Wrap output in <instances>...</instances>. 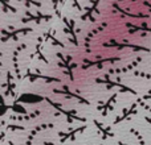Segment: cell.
<instances>
[{
  "mask_svg": "<svg viewBox=\"0 0 151 145\" xmlns=\"http://www.w3.org/2000/svg\"><path fill=\"white\" fill-rule=\"evenodd\" d=\"M96 82L106 85V90H111V88H114V87H118L119 88V94L121 92H129V94H133V95H138L137 91H134L131 87L122 85V83H119V82H115V80H111L110 79V74H105L104 78H97Z\"/></svg>",
  "mask_w": 151,
  "mask_h": 145,
  "instance_id": "1",
  "label": "cell"
},
{
  "mask_svg": "<svg viewBox=\"0 0 151 145\" xmlns=\"http://www.w3.org/2000/svg\"><path fill=\"white\" fill-rule=\"evenodd\" d=\"M45 100H47L48 103H49L50 106L53 107V108H56L58 112H60V114H63L64 116L66 117V123H68V124H72V123H73L74 120H76V122H82V123H85V124H86V119H85V117L76 116V114H77V111H76V109H70V111H66L65 108H63V107H61V104H58V103H56V102L50 100L49 98H45Z\"/></svg>",
  "mask_w": 151,
  "mask_h": 145,
  "instance_id": "2",
  "label": "cell"
},
{
  "mask_svg": "<svg viewBox=\"0 0 151 145\" xmlns=\"http://www.w3.org/2000/svg\"><path fill=\"white\" fill-rule=\"evenodd\" d=\"M52 17H53L52 15H45V13L40 12V11H36V13H31V11H25V17L21 18V21L24 24L31 23V21L40 24L41 21H49Z\"/></svg>",
  "mask_w": 151,
  "mask_h": 145,
  "instance_id": "3",
  "label": "cell"
},
{
  "mask_svg": "<svg viewBox=\"0 0 151 145\" xmlns=\"http://www.w3.org/2000/svg\"><path fill=\"white\" fill-rule=\"evenodd\" d=\"M45 98L41 95H36V94H31V92H25L21 94L19 98H16L15 103H25V104H39L41 102H44Z\"/></svg>",
  "mask_w": 151,
  "mask_h": 145,
  "instance_id": "4",
  "label": "cell"
},
{
  "mask_svg": "<svg viewBox=\"0 0 151 145\" xmlns=\"http://www.w3.org/2000/svg\"><path fill=\"white\" fill-rule=\"evenodd\" d=\"M29 32H33L32 28H20V29H16V31H12V32H8L5 29H1V42H7L8 40H15L17 41V37L23 36V34H27Z\"/></svg>",
  "mask_w": 151,
  "mask_h": 145,
  "instance_id": "5",
  "label": "cell"
},
{
  "mask_svg": "<svg viewBox=\"0 0 151 145\" xmlns=\"http://www.w3.org/2000/svg\"><path fill=\"white\" fill-rule=\"evenodd\" d=\"M86 128H88V125L85 124V125H81V127L69 128L66 132H60L58 133V136H60V143H65V141H68V140H74L76 136H77L78 133L86 131Z\"/></svg>",
  "mask_w": 151,
  "mask_h": 145,
  "instance_id": "6",
  "label": "cell"
},
{
  "mask_svg": "<svg viewBox=\"0 0 151 145\" xmlns=\"http://www.w3.org/2000/svg\"><path fill=\"white\" fill-rule=\"evenodd\" d=\"M53 92H55V94H64V95H66V98H69V99H77L80 103H85L86 106H90V102H89L88 99L82 98L81 95H78V94H76V92H72V91L69 90V86H66V85H63V88H61V90H57V88H55V90H53Z\"/></svg>",
  "mask_w": 151,
  "mask_h": 145,
  "instance_id": "7",
  "label": "cell"
},
{
  "mask_svg": "<svg viewBox=\"0 0 151 145\" xmlns=\"http://www.w3.org/2000/svg\"><path fill=\"white\" fill-rule=\"evenodd\" d=\"M138 106H141V104H139L138 100H137L135 103H133L130 107H129V108H125V109H123V112H122V115H121V116H118L117 119L114 120V123H113V124L117 125V124H119V123H122L123 120L130 119L133 115H135L137 112H138Z\"/></svg>",
  "mask_w": 151,
  "mask_h": 145,
  "instance_id": "8",
  "label": "cell"
},
{
  "mask_svg": "<svg viewBox=\"0 0 151 145\" xmlns=\"http://www.w3.org/2000/svg\"><path fill=\"white\" fill-rule=\"evenodd\" d=\"M93 124L96 125L97 131H98L99 136H101L102 140H106V139H110V137H114V132H113L111 127L109 125H105L104 123H101L99 120H93Z\"/></svg>",
  "mask_w": 151,
  "mask_h": 145,
  "instance_id": "9",
  "label": "cell"
},
{
  "mask_svg": "<svg viewBox=\"0 0 151 145\" xmlns=\"http://www.w3.org/2000/svg\"><path fill=\"white\" fill-rule=\"evenodd\" d=\"M24 78H27V79L29 80L31 83H35L37 79H42L44 82L47 83H60L61 80L58 79V78H55V77H48V75H44V74H35V72L32 71H28L25 75H24Z\"/></svg>",
  "mask_w": 151,
  "mask_h": 145,
  "instance_id": "10",
  "label": "cell"
},
{
  "mask_svg": "<svg viewBox=\"0 0 151 145\" xmlns=\"http://www.w3.org/2000/svg\"><path fill=\"white\" fill-rule=\"evenodd\" d=\"M118 95H119V92L111 94V95H110V98L107 99V100L105 102L102 106H98V107H97V109H98V111H101L102 116H107L109 111H113V109H114V106H113V104H114V102L117 100Z\"/></svg>",
  "mask_w": 151,
  "mask_h": 145,
  "instance_id": "11",
  "label": "cell"
},
{
  "mask_svg": "<svg viewBox=\"0 0 151 145\" xmlns=\"http://www.w3.org/2000/svg\"><path fill=\"white\" fill-rule=\"evenodd\" d=\"M105 48H118V49H122V48H130V49L138 50V52H150L147 48L141 46V45H134V44H127V42H109V44H104Z\"/></svg>",
  "mask_w": 151,
  "mask_h": 145,
  "instance_id": "12",
  "label": "cell"
},
{
  "mask_svg": "<svg viewBox=\"0 0 151 145\" xmlns=\"http://www.w3.org/2000/svg\"><path fill=\"white\" fill-rule=\"evenodd\" d=\"M53 127H55V125L50 124V123H47V124H39V125H36V127H33V129H31V132H29L28 137H27L25 145H31L32 141H33V139H35V136H36L37 133H40L41 131L48 129V128H53Z\"/></svg>",
  "mask_w": 151,
  "mask_h": 145,
  "instance_id": "13",
  "label": "cell"
},
{
  "mask_svg": "<svg viewBox=\"0 0 151 145\" xmlns=\"http://www.w3.org/2000/svg\"><path fill=\"white\" fill-rule=\"evenodd\" d=\"M57 57L60 58V62H58V65L61 66V68H64L66 70V74L69 75V78H70L72 80L74 79L73 78V75H72V70H73V62H70V57H68V58H65L63 54H60V53H57Z\"/></svg>",
  "mask_w": 151,
  "mask_h": 145,
  "instance_id": "14",
  "label": "cell"
},
{
  "mask_svg": "<svg viewBox=\"0 0 151 145\" xmlns=\"http://www.w3.org/2000/svg\"><path fill=\"white\" fill-rule=\"evenodd\" d=\"M27 45L23 44V45H19L17 49L13 50V54H12V62H13V69H15V72H16V77H17V79H20L21 75H20V70H19V63H17V57H19V52L23 49H25Z\"/></svg>",
  "mask_w": 151,
  "mask_h": 145,
  "instance_id": "15",
  "label": "cell"
},
{
  "mask_svg": "<svg viewBox=\"0 0 151 145\" xmlns=\"http://www.w3.org/2000/svg\"><path fill=\"white\" fill-rule=\"evenodd\" d=\"M9 108L11 111H13L15 114H20V115H27V109L25 107L20 106V104L17 103H13L12 106H5L4 104V109H3V115H5V112H7V109Z\"/></svg>",
  "mask_w": 151,
  "mask_h": 145,
  "instance_id": "16",
  "label": "cell"
},
{
  "mask_svg": "<svg viewBox=\"0 0 151 145\" xmlns=\"http://www.w3.org/2000/svg\"><path fill=\"white\" fill-rule=\"evenodd\" d=\"M118 61H121L119 57L107 58V60H101V61H97V62H88V61H86V63H88V65H83L82 68L83 69H88V68H90V66H94V65H98V68H101L102 63H106V62H118Z\"/></svg>",
  "mask_w": 151,
  "mask_h": 145,
  "instance_id": "17",
  "label": "cell"
},
{
  "mask_svg": "<svg viewBox=\"0 0 151 145\" xmlns=\"http://www.w3.org/2000/svg\"><path fill=\"white\" fill-rule=\"evenodd\" d=\"M97 5H98V3H91V8H89V9L86 11V12L83 13L82 16H81V20L85 21V20H88V18H89V20H90L91 23H94V21H96V18H94L93 16H91V13H93L94 11L97 9Z\"/></svg>",
  "mask_w": 151,
  "mask_h": 145,
  "instance_id": "18",
  "label": "cell"
},
{
  "mask_svg": "<svg viewBox=\"0 0 151 145\" xmlns=\"http://www.w3.org/2000/svg\"><path fill=\"white\" fill-rule=\"evenodd\" d=\"M40 114H41V111H40V109H36L35 112L27 115V116H11V119H16V120H32V119H35V117L39 116Z\"/></svg>",
  "mask_w": 151,
  "mask_h": 145,
  "instance_id": "19",
  "label": "cell"
},
{
  "mask_svg": "<svg viewBox=\"0 0 151 145\" xmlns=\"http://www.w3.org/2000/svg\"><path fill=\"white\" fill-rule=\"evenodd\" d=\"M137 65H138V61H135V62H133L131 65L125 66V68H122V69H115V70H110L109 74H119V72H126V71L131 70V69H134Z\"/></svg>",
  "mask_w": 151,
  "mask_h": 145,
  "instance_id": "20",
  "label": "cell"
},
{
  "mask_svg": "<svg viewBox=\"0 0 151 145\" xmlns=\"http://www.w3.org/2000/svg\"><path fill=\"white\" fill-rule=\"evenodd\" d=\"M113 7H114L117 11H119V12H122L123 15H127V16H130V17H142V18H146V17H147V15H142V13H139V15H133V13H129L127 11H125V9H121V8H119V5H118V4H115V3H114V4H113Z\"/></svg>",
  "mask_w": 151,
  "mask_h": 145,
  "instance_id": "21",
  "label": "cell"
},
{
  "mask_svg": "<svg viewBox=\"0 0 151 145\" xmlns=\"http://www.w3.org/2000/svg\"><path fill=\"white\" fill-rule=\"evenodd\" d=\"M126 25H127V28H133V29L130 31V33H134V32H137V31L151 32V28H149V26H138V25H135V24H130V23H127Z\"/></svg>",
  "mask_w": 151,
  "mask_h": 145,
  "instance_id": "22",
  "label": "cell"
},
{
  "mask_svg": "<svg viewBox=\"0 0 151 145\" xmlns=\"http://www.w3.org/2000/svg\"><path fill=\"white\" fill-rule=\"evenodd\" d=\"M50 40V41H52V44H55V45H57V46H60V48H65V45H64L63 44V42H60V41H58V40L57 38H55V37H53L52 36V34H50V32H48V33L47 34H45V36L44 37H42V38L41 40Z\"/></svg>",
  "mask_w": 151,
  "mask_h": 145,
  "instance_id": "23",
  "label": "cell"
},
{
  "mask_svg": "<svg viewBox=\"0 0 151 145\" xmlns=\"http://www.w3.org/2000/svg\"><path fill=\"white\" fill-rule=\"evenodd\" d=\"M130 133L131 135H134L137 137V140H138L139 145H146V141H145V139L142 137V135L139 133V131H137L135 128H130Z\"/></svg>",
  "mask_w": 151,
  "mask_h": 145,
  "instance_id": "24",
  "label": "cell"
},
{
  "mask_svg": "<svg viewBox=\"0 0 151 145\" xmlns=\"http://www.w3.org/2000/svg\"><path fill=\"white\" fill-rule=\"evenodd\" d=\"M134 75H135V77H141V78H146V79L151 80V74H146V72H143V71L135 70V71H134Z\"/></svg>",
  "mask_w": 151,
  "mask_h": 145,
  "instance_id": "25",
  "label": "cell"
},
{
  "mask_svg": "<svg viewBox=\"0 0 151 145\" xmlns=\"http://www.w3.org/2000/svg\"><path fill=\"white\" fill-rule=\"evenodd\" d=\"M7 129H9V131H25V127H20V125L9 124V125L7 127Z\"/></svg>",
  "mask_w": 151,
  "mask_h": 145,
  "instance_id": "26",
  "label": "cell"
},
{
  "mask_svg": "<svg viewBox=\"0 0 151 145\" xmlns=\"http://www.w3.org/2000/svg\"><path fill=\"white\" fill-rule=\"evenodd\" d=\"M138 103L141 104V106L143 107L145 109H147V111H149V112H151V107L149 106V104H145V103H143V100H142V99H138Z\"/></svg>",
  "mask_w": 151,
  "mask_h": 145,
  "instance_id": "27",
  "label": "cell"
},
{
  "mask_svg": "<svg viewBox=\"0 0 151 145\" xmlns=\"http://www.w3.org/2000/svg\"><path fill=\"white\" fill-rule=\"evenodd\" d=\"M141 99H142V100H149V99H151V91H150V92H147L146 95H143Z\"/></svg>",
  "mask_w": 151,
  "mask_h": 145,
  "instance_id": "28",
  "label": "cell"
},
{
  "mask_svg": "<svg viewBox=\"0 0 151 145\" xmlns=\"http://www.w3.org/2000/svg\"><path fill=\"white\" fill-rule=\"evenodd\" d=\"M145 120H146L147 123H150V124H151V117H150V116H146V117H145Z\"/></svg>",
  "mask_w": 151,
  "mask_h": 145,
  "instance_id": "29",
  "label": "cell"
},
{
  "mask_svg": "<svg viewBox=\"0 0 151 145\" xmlns=\"http://www.w3.org/2000/svg\"><path fill=\"white\" fill-rule=\"evenodd\" d=\"M117 144H118V145H129V144H125L123 141H121V140H118V141H117Z\"/></svg>",
  "mask_w": 151,
  "mask_h": 145,
  "instance_id": "30",
  "label": "cell"
},
{
  "mask_svg": "<svg viewBox=\"0 0 151 145\" xmlns=\"http://www.w3.org/2000/svg\"><path fill=\"white\" fill-rule=\"evenodd\" d=\"M143 5H146V7L151 8V3H147V1H145V3H143Z\"/></svg>",
  "mask_w": 151,
  "mask_h": 145,
  "instance_id": "31",
  "label": "cell"
},
{
  "mask_svg": "<svg viewBox=\"0 0 151 145\" xmlns=\"http://www.w3.org/2000/svg\"><path fill=\"white\" fill-rule=\"evenodd\" d=\"M42 144H44V145H53L52 143H49V141H44V143H42Z\"/></svg>",
  "mask_w": 151,
  "mask_h": 145,
  "instance_id": "32",
  "label": "cell"
},
{
  "mask_svg": "<svg viewBox=\"0 0 151 145\" xmlns=\"http://www.w3.org/2000/svg\"><path fill=\"white\" fill-rule=\"evenodd\" d=\"M8 145H16V144L13 143V141H11V140H9V141H8Z\"/></svg>",
  "mask_w": 151,
  "mask_h": 145,
  "instance_id": "33",
  "label": "cell"
},
{
  "mask_svg": "<svg viewBox=\"0 0 151 145\" xmlns=\"http://www.w3.org/2000/svg\"><path fill=\"white\" fill-rule=\"evenodd\" d=\"M94 145H104V144H94Z\"/></svg>",
  "mask_w": 151,
  "mask_h": 145,
  "instance_id": "34",
  "label": "cell"
}]
</instances>
